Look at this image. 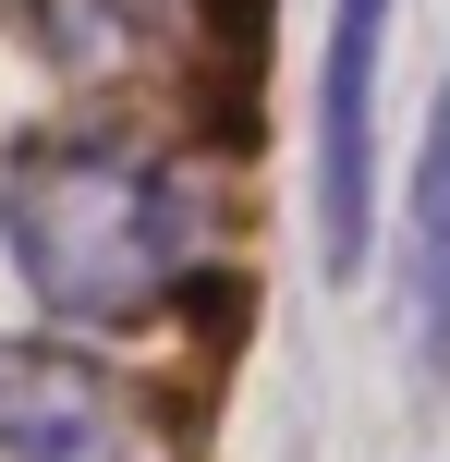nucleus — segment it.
Here are the masks:
<instances>
[{
  "instance_id": "1",
  "label": "nucleus",
  "mask_w": 450,
  "mask_h": 462,
  "mask_svg": "<svg viewBox=\"0 0 450 462\" xmlns=\"http://www.w3.org/2000/svg\"><path fill=\"white\" fill-rule=\"evenodd\" d=\"M207 171L183 146H146L122 122H61L0 159V255L49 328H86V341L159 328L207 280Z\"/></svg>"
},
{
  "instance_id": "2",
  "label": "nucleus",
  "mask_w": 450,
  "mask_h": 462,
  "mask_svg": "<svg viewBox=\"0 0 450 462\" xmlns=\"http://www.w3.org/2000/svg\"><path fill=\"white\" fill-rule=\"evenodd\" d=\"M0 462H170L134 377L97 365L86 328L0 341Z\"/></svg>"
},
{
  "instance_id": "3",
  "label": "nucleus",
  "mask_w": 450,
  "mask_h": 462,
  "mask_svg": "<svg viewBox=\"0 0 450 462\" xmlns=\"http://www.w3.org/2000/svg\"><path fill=\"white\" fill-rule=\"evenodd\" d=\"M390 13H402V0H329V49H317V268L329 280H365V255H378Z\"/></svg>"
},
{
  "instance_id": "4",
  "label": "nucleus",
  "mask_w": 450,
  "mask_h": 462,
  "mask_svg": "<svg viewBox=\"0 0 450 462\" xmlns=\"http://www.w3.org/2000/svg\"><path fill=\"white\" fill-rule=\"evenodd\" d=\"M390 317H402L414 390H450V86L427 97V134L402 171V219H390Z\"/></svg>"
}]
</instances>
